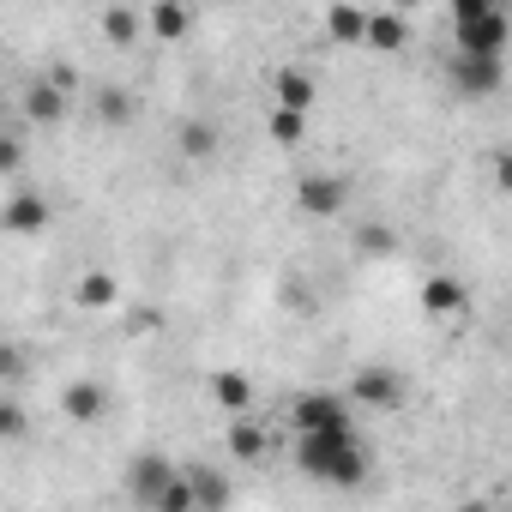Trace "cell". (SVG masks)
Instances as JSON below:
<instances>
[{
	"instance_id": "1",
	"label": "cell",
	"mask_w": 512,
	"mask_h": 512,
	"mask_svg": "<svg viewBox=\"0 0 512 512\" xmlns=\"http://www.w3.org/2000/svg\"><path fill=\"white\" fill-rule=\"evenodd\" d=\"M296 464L326 488H362L374 470L362 434H296Z\"/></svg>"
},
{
	"instance_id": "2",
	"label": "cell",
	"mask_w": 512,
	"mask_h": 512,
	"mask_svg": "<svg viewBox=\"0 0 512 512\" xmlns=\"http://www.w3.org/2000/svg\"><path fill=\"white\" fill-rule=\"evenodd\" d=\"M452 37H458V55H494V61H506L512 13L500 7V0H452Z\"/></svg>"
},
{
	"instance_id": "3",
	"label": "cell",
	"mask_w": 512,
	"mask_h": 512,
	"mask_svg": "<svg viewBox=\"0 0 512 512\" xmlns=\"http://www.w3.org/2000/svg\"><path fill=\"white\" fill-rule=\"evenodd\" d=\"M290 428L296 434H356V404L350 392H302L290 404Z\"/></svg>"
},
{
	"instance_id": "4",
	"label": "cell",
	"mask_w": 512,
	"mask_h": 512,
	"mask_svg": "<svg viewBox=\"0 0 512 512\" xmlns=\"http://www.w3.org/2000/svg\"><path fill=\"white\" fill-rule=\"evenodd\" d=\"M446 79H452L458 97H494V91L506 85V61H494V55H458V49H452Z\"/></svg>"
},
{
	"instance_id": "5",
	"label": "cell",
	"mask_w": 512,
	"mask_h": 512,
	"mask_svg": "<svg viewBox=\"0 0 512 512\" xmlns=\"http://www.w3.org/2000/svg\"><path fill=\"white\" fill-rule=\"evenodd\" d=\"M175 482H181V470H175L163 452H139V458L127 464V494H133L145 512H157V500H163Z\"/></svg>"
},
{
	"instance_id": "6",
	"label": "cell",
	"mask_w": 512,
	"mask_h": 512,
	"mask_svg": "<svg viewBox=\"0 0 512 512\" xmlns=\"http://www.w3.org/2000/svg\"><path fill=\"white\" fill-rule=\"evenodd\" d=\"M49 193H31V187H13L7 193V211H0V229L7 235H43L49 229Z\"/></svg>"
},
{
	"instance_id": "7",
	"label": "cell",
	"mask_w": 512,
	"mask_h": 512,
	"mask_svg": "<svg viewBox=\"0 0 512 512\" xmlns=\"http://www.w3.org/2000/svg\"><path fill=\"white\" fill-rule=\"evenodd\" d=\"M296 205H302L308 217H338V211L350 205V181H344V175H302V181H296Z\"/></svg>"
},
{
	"instance_id": "8",
	"label": "cell",
	"mask_w": 512,
	"mask_h": 512,
	"mask_svg": "<svg viewBox=\"0 0 512 512\" xmlns=\"http://www.w3.org/2000/svg\"><path fill=\"white\" fill-rule=\"evenodd\" d=\"M350 404L398 410V404H404V380H398L392 368H356V374H350Z\"/></svg>"
},
{
	"instance_id": "9",
	"label": "cell",
	"mask_w": 512,
	"mask_h": 512,
	"mask_svg": "<svg viewBox=\"0 0 512 512\" xmlns=\"http://www.w3.org/2000/svg\"><path fill=\"white\" fill-rule=\"evenodd\" d=\"M61 410H67L73 422H103V416H109V392H103L97 380H67V386H61Z\"/></svg>"
},
{
	"instance_id": "10",
	"label": "cell",
	"mask_w": 512,
	"mask_h": 512,
	"mask_svg": "<svg viewBox=\"0 0 512 512\" xmlns=\"http://www.w3.org/2000/svg\"><path fill=\"white\" fill-rule=\"evenodd\" d=\"M187 482H193V500H199V512H229L235 488H229V476H223L217 464H187Z\"/></svg>"
},
{
	"instance_id": "11",
	"label": "cell",
	"mask_w": 512,
	"mask_h": 512,
	"mask_svg": "<svg viewBox=\"0 0 512 512\" xmlns=\"http://www.w3.org/2000/svg\"><path fill=\"white\" fill-rule=\"evenodd\" d=\"M464 302H470V290H464L452 272H434V278L422 284V308H428V314H440V320L464 314Z\"/></svg>"
},
{
	"instance_id": "12",
	"label": "cell",
	"mask_w": 512,
	"mask_h": 512,
	"mask_svg": "<svg viewBox=\"0 0 512 512\" xmlns=\"http://www.w3.org/2000/svg\"><path fill=\"white\" fill-rule=\"evenodd\" d=\"M145 31H151L157 43H181V37L193 31V13L181 7V0H157V7L145 13Z\"/></svg>"
},
{
	"instance_id": "13",
	"label": "cell",
	"mask_w": 512,
	"mask_h": 512,
	"mask_svg": "<svg viewBox=\"0 0 512 512\" xmlns=\"http://www.w3.org/2000/svg\"><path fill=\"white\" fill-rule=\"evenodd\" d=\"M25 115H31L37 127H55V121L67 115V91H61L55 79H43V85H31V91H25Z\"/></svg>"
},
{
	"instance_id": "14",
	"label": "cell",
	"mask_w": 512,
	"mask_h": 512,
	"mask_svg": "<svg viewBox=\"0 0 512 512\" xmlns=\"http://www.w3.org/2000/svg\"><path fill=\"white\" fill-rule=\"evenodd\" d=\"M272 91H278V109H296V115L314 109V79H308L302 67H284V73L272 79Z\"/></svg>"
},
{
	"instance_id": "15",
	"label": "cell",
	"mask_w": 512,
	"mask_h": 512,
	"mask_svg": "<svg viewBox=\"0 0 512 512\" xmlns=\"http://www.w3.org/2000/svg\"><path fill=\"white\" fill-rule=\"evenodd\" d=\"M211 398H217L229 416H247V404H253V380L235 374V368H223V374H211Z\"/></svg>"
},
{
	"instance_id": "16",
	"label": "cell",
	"mask_w": 512,
	"mask_h": 512,
	"mask_svg": "<svg viewBox=\"0 0 512 512\" xmlns=\"http://www.w3.org/2000/svg\"><path fill=\"white\" fill-rule=\"evenodd\" d=\"M368 19L374 13H362V7H332L326 13V31H332V43H362L368 49Z\"/></svg>"
},
{
	"instance_id": "17",
	"label": "cell",
	"mask_w": 512,
	"mask_h": 512,
	"mask_svg": "<svg viewBox=\"0 0 512 512\" xmlns=\"http://www.w3.org/2000/svg\"><path fill=\"white\" fill-rule=\"evenodd\" d=\"M97 31H103L109 43H121V49H127V43H139L145 19H139L133 7H103V13H97Z\"/></svg>"
},
{
	"instance_id": "18",
	"label": "cell",
	"mask_w": 512,
	"mask_h": 512,
	"mask_svg": "<svg viewBox=\"0 0 512 512\" xmlns=\"http://www.w3.org/2000/svg\"><path fill=\"white\" fill-rule=\"evenodd\" d=\"M229 452H235L241 464L266 458V428H260V422H247V416H235V422H229Z\"/></svg>"
},
{
	"instance_id": "19",
	"label": "cell",
	"mask_w": 512,
	"mask_h": 512,
	"mask_svg": "<svg viewBox=\"0 0 512 512\" xmlns=\"http://www.w3.org/2000/svg\"><path fill=\"white\" fill-rule=\"evenodd\" d=\"M115 296H121V284H115L109 272H85V278L73 284V302H79V308H115Z\"/></svg>"
},
{
	"instance_id": "20",
	"label": "cell",
	"mask_w": 512,
	"mask_h": 512,
	"mask_svg": "<svg viewBox=\"0 0 512 512\" xmlns=\"http://www.w3.org/2000/svg\"><path fill=\"white\" fill-rule=\"evenodd\" d=\"M404 37H410L404 13H374L368 19V49H404Z\"/></svg>"
},
{
	"instance_id": "21",
	"label": "cell",
	"mask_w": 512,
	"mask_h": 512,
	"mask_svg": "<svg viewBox=\"0 0 512 512\" xmlns=\"http://www.w3.org/2000/svg\"><path fill=\"white\" fill-rule=\"evenodd\" d=\"M211 151H217V127H211V121H187V127H181V157L205 163Z\"/></svg>"
},
{
	"instance_id": "22",
	"label": "cell",
	"mask_w": 512,
	"mask_h": 512,
	"mask_svg": "<svg viewBox=\"0 0 512 512\" xmlns=\"http://www.w3.org/2000/svg\"><path fill=\"white\" fill-rule=\"evenodd\" d=\"M97 115H103L109 127H127V121H133V97H127L121 85H103V91H97Z\"/></svg>"
},
{
	"instance_id": "23",
	"label": "cell",
	"mask_w": 512,
	"mask_h": 512,
	"mask_svg": "<svg viewBox=\"0 0 512 512\" xmlns=\"http://www.w3.org/2000/svg\"><path fill=\"white\" fill-rule=\"evenodd\" d=\"M272 139L278 145H302V115L296 109H272Z\"/></svg>"
},
{
	"instance_id": "24",
	"label": "cell",
	"mask_w": 512,
	"mask_h": 512,
	"mask_svg": "<svg viewBox=\"0 0 512 512\" xmlns=\"http://www.w3.org/2000/svg\"><path fill=\"white\" fill-rule=\"evenodd\" d=\"M356 241H362V253H392V247H398V235H392L386 223H362Z\"/></svg>"
},
{
	"instance_id": "25",
	"label": "cell",
	"mask_w": 512,
	"mask_h": 512,
	"mask_svg": "<svg viewBox=\"0 0 512 512\" xmlns=\"http://www.w3.org/2000/svg\"><path fill=\"white\" fill-rule=\"evenodd\" d=\"M157 512H199V500H193V482H187V470H181V482L157 500Z\"/></svg>"
},
{
	"instance_id": "26",
	"label": "cell",
	"mask_w": 512,
	"mask_h": 512,
	"mask_svg": "<svg viewBox=\"0 0 512 512\" xmlns=\"http://www.w3.org/2000/svg\"><path fill=\"white\" fill-rule=\"evenodd\" d=\"M25 410H19V398H7V404H0V434H7V440H25Z\"/></svg>"
},
{
	"instance_id": "27",
	"label": "cell",
	"mask_w": 512,
	"mask_h": 512,
	"mask_svg": "<svg viewBox=\"0 0 512 512\" xmlns=\"http://www.w3.org/2000/svg\"><path fill=\"white\" fill-rule=\"evenodd\" d=\"M19 157H25L19 139H0V175H19Z\"/></svg>"
},
{
	"instance_id": "28",
	"label": "cell",
	"mask_w": 512,
	"mask_h": 512,
	"mask_svg": "<svg viewBox=\"0 0 512 512\" xmlns=\"http://www.w3.org/2000/svg\"><path fill=\"white\" fill-rule=\"evenodd\" d=\"M494 181H500V193H512V145L494 151Z\"/></svg>"
},
{
	"instance_id": "29",
	"label": "cell",
	"mask_w": 512,
	"mask_h": 512,
	"mask_svg": "<svg viewBox=\"0 0 512 512\" xmlns=\"http://www.w3.org/2000/svg\"><path fill=\"white\" fill-rule=\"evenodd\" d=\"M458 512H494V506H488V500H464Z\"/></svg>"
}]
</instances>
